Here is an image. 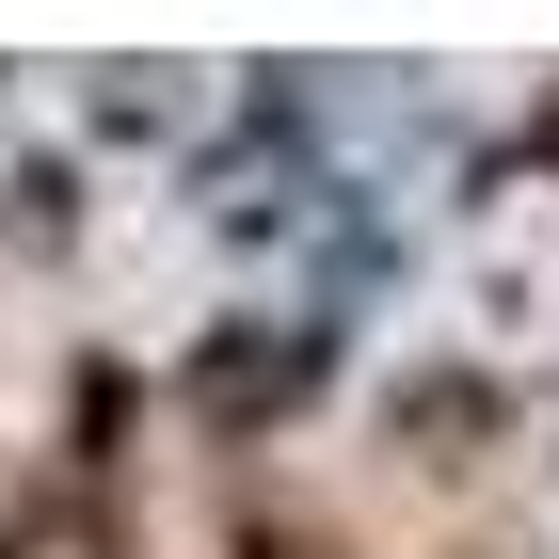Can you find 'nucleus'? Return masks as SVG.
<instances>
[{"instance_id":"nucleus-1","label":"nucleus","mask_w":559,"mask_h":559,"mask_svg":"<svg viewBox=\"0 0 559 559\" xmlns=\"http://www.w3.org/2000/svg\"><path fill=\"white\" fill-rule=\"evenodd\" d=\"M320 400H336V336H320V320H209V336L176 352V416L209 431V448H272V431L288 416H320Z\"/></svg>"},{"instance_id":"nucleus-2","label":"nucleus","mask_w":559,"mask_h":559,"mask_svg":"<svg viewBox=\"0 0 559 559\" xmlns=\"http://www.w3.org/2000/svg\"><path fill=\"white\" fill-rule=\"evenodd\" d=\"M496 431H512V384H496L479 352H431V368L384 384V448H400V464H479Z\"/></svg>"},{"instance_id":"nucleus-3","label":"nucleus","mask_w":559,"mask_h":559,"mask_svg":"<svg viewBox=\"0 0 559 559\" xmlns=\"http://www.w3.org/2000/svg\"><path fill=\"white\" fill-rule=\"evenodd\" d=\"M129 431H144V368H129V352H81V368H64V464L112 479V464H129Z\"/></svg>"},{"instance_id":"nucleus-4","label":"nucleus","mask_w":559,"mask_h":559,"mask_svg":"<svg viewBox=\"0 0 559 559\" xmlns=\"http://www.w3.org/2000/svg\"><path fill=\"white\" fill-rule=\"evenodd\" d=\"M176 112H192V81H176V64H129V81H96V129H129V144H160Z\"/></svg>"},{"instance_id":"nucleus-5","label":"nucleus","mask_w":559,"mask_h":559,"mask_svg":"<svg viewBox=\"0 0 559 559\" xmlns=\"http://www.w3.org/2000/svg\"><path fill=\"white\" fill-rule=\"evenodd\" d=\"M479 176H559V81H544V96L512 112V129H496V144L464 160V192H479Z\"/></svg>"},{"instance_id":"nucleus-6","label":"nucleus","mask_w":559,"mask_h":559,"mask_svg":"<svg viewBox=\"0 0 559 559\" xmlns=\"http://www.w3.org/2000/svg\"><path fill=\"white\" fill-rule=\"evenodd\" d=\"M240 559H336L320 527H288V512H240Z\"/></svg>"},{"instance_id":"nucleus-7","label":"nucleus","mask_w":559,"mask_h":559,"mask_svg":"<svg viewBox=\"0 0 559 559\" xmlns=\"http://www.w3.org/2000/svg\"><path fill=\"white\" fill-rule=\"evenodd\" d=\"M0 559H16V527H0Z\"/></svg>"}]
</instances>
